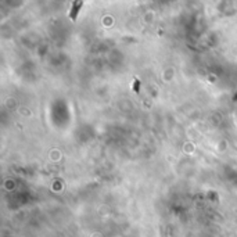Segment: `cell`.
<instances>
[{
  "instance_id": "1",
  "label": "cell",
  "mask_w": 237,
  "mask_h": 237,
  "mask_svg": "<svg viewBox=\"0 0 237 237\" xmlns=\"http://www.w3.org/2000/svg\"><path fill=\"white\" fill-rule=\"evenodd\" d=\"M81 4H82V3H76V4H75V9H73L72 14H71L73 19H75V17H76V11H79V7H81Z\"/></svg>"
}]
</instances>
